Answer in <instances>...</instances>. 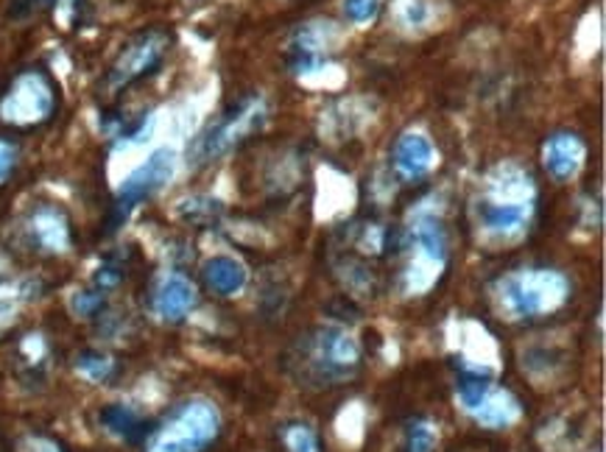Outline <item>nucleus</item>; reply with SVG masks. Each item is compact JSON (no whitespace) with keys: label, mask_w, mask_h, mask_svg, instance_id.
I'll list each match as a JSON object with an SVG mask.
<instances>
[{"label":"nucleus","mask_w":606,"mask_h":452,"mask_svg":"<svg viewBox=\"0 0 606 452\" xmlns=\"http://www.w3.org/2000/svg\"><path fill=\"white\" fill-rule=\"evenodd\" d=\"M470 417H473L479 424H484V428L503 430L520 419V400L512 394V391L492 386L490 394L484 397V402H481Z\"/></svg>","instance_id":"obj_17"},{"label":"nucleus","mask_w":606,"mask_h":452,"mask_svg":"<svg viewBox=\"0 0 606 452\" xmlns=\"http://www.w3.org/2000/svg\"><path fill=\"white\" fill-rule=\"evenodd\" d=\"M222 435V413L210 400H187L176 405L163 424L152 428L146 452H205Z\"/></svg>","instance_id":"obj_4"},{"label":"nucleus","mask_w":606,"mask_h":452,"mask_svg":"<svg viewBox=\"0 0 606 452\" xmlns=\"http://www.w3.org/2000/svg\"><path fill=\"white\" fill-rule=\"evenodd\" d=\"M433 163H436V151H433V143L428 134L402 132L397 137L394 151H391V165H394V174L400 179H422V176L431 174Z\"/></svg>","instance_id":"obj_12"},{"label":"nucleus","mask_w":606,"mask_h":452,"mask_svg":"<svg viewBox=\"0 0 606 452\" xmlns=\"http://www.w3.org/2000/svg\"><path fill=\"white\" fill-rule=\"evenodd\" d=\"M492 377L486 374V371L481 369H470V366H464V369L459 371V380H455V394H459L461 408H464L466 413H473L475 408L484 402V397L492 391Z\"/></svg>","instance_id":"obj_19"},{"label":"nucleus","mask_w":606,"mask_h":452,"mask_svg":"<svg viewBox=\"0 0 606 452\" xmlns=\"http://www.w3.org/2000/svg\"><path fill=\"white\" fill-rule=\"evenodd\" d=\"M534 209L509 207V204L475 202V220L479 229L492 240H517L528 229Z\"/></svg>","instance_id":"obj_13"},{"label":"nucleus","mask_w":606,"mask_h":452,"mask_svg":"<svg viewBox=\"0 0 606 452\" xmlns=\"http://www.w3.org/2000/svg\"><path fill=\"white\" fill-rule=\"evenodd\" d=\"M400 249L405 257L400 271L402 294H428L448 268V233H444L442 218L433 213L417 215L405 238L400 240Z\"/></svg>","instance_id":"obj_2"},{"label":"nucleus","mask_w":606,"mask_h":452,"mask_svg":"<svg viewBox=\"0 0 606 452\" xmlns=\"http://www.w3.org/2000/svg\"><path fill=\"white\" fill-rule=\"evenodd\" d=\"M280 441L288 452H321L319 433L305 422H288L280 428Z\"/></svg>","instance_id":"obj_22"},{"label":"nucleus","mask_w":606,"mask_h":452,"mask_svg":"<svg viewBox=\"0 0 606 452\" xmlns=\"http://www.w3.org/2000/svg\"><path fill=\"white\" fill-rule=\"evenodd\" d=\"M336 25L330 20L325 23H308L294 34L291 45H288V70L297 75L314 73V70L325 68L330 62V51L336 45Z\"/></svg>","instance_id":"obj_10"},{"label":"nucleus","mask_w":606,"mask_h":452,"mask_svg":"<svg viewBox=\"0 0 606 452\" xmlns=\"http://www.w3.org/2000/svg\"><path fill=\"white\" fill-rule=\"evenodd\" d=\"M268 121L266 101L260 95H244V99L235 101L216 123L198 134V140L193 143V165H207L222 160L224 154H229L233 148H238L244 140H249L251 134L260 132Z\"/></svg>","instance_id":"obj_5"},{"label":"nucleus","mask_w":606,"mask_h":452,"mask_svg":"<svg viewBox=\"0 0 606 452\" xmlns=\"http://www.w3.org/2000/svg\"><path fill=\"white\" fill-rule=\"evenodd\" d=\"M176 174V151L174 148H157L143 165L132 171L117 187L115 202H112L110 218H106V229H117L123 220L132 215L134 207H141L152 196H157Z\"/></svg>","instance_id":"obj_8"},{"label":"nucleus","mask_w":606,"mask_h":452,"mask_svg":"<svg viewBox=\"0 0 606 452\" xmlns=\"http://www.w3.org/2000/svg\"><path fill=\"white\" fill-rule=\"evenodd\" d=\"M99 419L101 424H104L106 433L126 441V444H146L148 433H152V422H148L141 411H134L132 405H123V402L106 405L104 411L99 413Z\"/></svg>","instance_id":"obj_15"},{"label":"nucleus","mask_w":606,"mask_h":452,"mask_svg":"<svg viewBox=\"0 0 606 452\" xmlns=\"http://www.w3.org/2000/svg\"><path fill=\"white\" fill-rule=\"evenodd\" d=\"M20 452H64V450L57 444V441L42 439V435H31V439L23 441Z\"/></svg>","instance_id":"obj_28"},{"label":"nucleus","mask_w":606,"mask_h":452,"mask_svg":"<svg viewBox=\"0 0 606 452\" xmlns=\"http://www.w3.org/2000/svg\"><path fill=\"white\" fill-rule=\"evenodd\" d=\"M495 299L509 319H543L571 301V279L556 268H517L497 279Z\"/></svg>","instance_id":"obj_1"},{"label":"nucleus","mask_w":606,"mask_h":452,"mask_svg":"<svg viewBox=\"0 0 606 452\" xmlns=\"http://www.w3.org/2000/svg\"><path fill=\"white\" fill-rule=\"evenodd\" d=\"M76 369L79 374L88 377L90 383H106V380L115 377L117 366L110 355L95 352V349H84V352L76 358Z\"/></svg>","instance_id":"obj_21"},{"label":"nucleus","mask_w":606,"mask_h":452,"mask_svg":"<svg viewBox=\"0 0 606 452\" xmlns=\"http://www.w3.org/2000/svg\"><path fill=\"white\" fill-rule=\"evenodd\" d=\"M14 168H18V145L0 137V185L14 174Z\"/></svg>","instance_id":"obj_26"},{"label":"nucleus","mask_w":606,"mask_h":452,"mask_svg":"<svg viewBox=\"0 0 606 452\" xmlns=\"http://www.w3.org/2000/svg\"><path fill=\"white\" fill-rule=\"evenodd\" d=\"M380 0H345V14L350 23L363 25L378 18Z\"/></svg>","instance_id":"obj_25"},{"label":"nucleus","mask_w":606,"mask_h":452,"mask_svg":"<svg viewBox=\"0 0 606 452\" xmlns=\"http://www.w3.org/2000/svg\"><path fill=\"white\" fill-rule=\"evenodd\" d=\"M299 369L314 386H341L361 369V343L339 327H321L299 343Z\"/></svg>","instance_id":"obj_3"},{"label":"nucleus","mask_w":606,"mask_h":452,"mask_svg":"<svg viewBox=\"0 0 606 452\" xmlns=\"http://www.w3.org/2000/svg\"><path fill=\"white\" fill-rule=\"evenodd\" d=\"M436 428L428 419H414L405 430V441H402V452H433L436 450Z\"/></svg>","instance_id":"obj_23"},{"label":"nucleus","mask_w":606,"mask_h":452,"mask_svg":"<svg viewBox=\"0 0 606 452\" xmlns=\"http://www.w3.org/2000/svg\"><path fill=\"white\" fill-rule=\"evenodd\" d=\"M0 271H3V263H0Z\"/></svg>","instance_id":"obj_29"},{"label":"nucleus","mask_w":606,"mask_h":452,"mask_svg":"<svg viewBox=\"0 0 606 452\" xmlns=\"http://www.w3.org/2000/svg\"><path fill=\"white\" fill-rule=\"evenodd\" d=\"M584 157H587V145L578 134L573 132H559L554 137L545 140L543 148V163L545 171L554 176L556 182H571L573 176L582 171Z\"/></svg>","instance_id":"obj_14"},{"label":"nucleus","mask_w":606,"mask_h":452,"mask_svg":"<svg viewBox=\"0 0 606 452\" xmlns=\"http://www.w3.org/2000/svg\"><path fill=\"white\" fill-rule=\"evenodd\" d=\"M168 51L171 34L165 29H146L141 31V34H134L132 40L121 48V53H117L115 62L110 64V70H106L104 90L110 95H117L123 93V90L132 88V84L154 75L163 68Z\"/></svg>","instance_id":"obj_7"},{"label":"nucleus","mask_w":606,"mask_h":452,"mask_svg":"<svg viewBox=\"0 0 606 452\" xmlns=\"http://www.w3.org/2000/svg\"><path fill=\"white\" fill-rule=\"evenodd\" d=\"M202 277H205L207 290H213L216 296H235L246 288V268L244 263H238L235 257L218 255L210 257L202 268Z\"/></svg>","instance_id":"obj_16"},{"label":"nucleus","mask_w":606,"mask_h":452,"mask_svg":"<svg viewBox=\"0 0 606 452\" xmlns=\"http://www.w3.org/2000/svg\"><path fill=\"white\" fill-rule=\"evenodd\" d=\"M433 14H436V9H433L431 0H394L389 9V18L402 31L428 29L433 23Z\"/></svg>","instance_id":"obj_20"},{"label":"nucleus","mask_w":606,"mask_h":452,"mask_svg":"<svg viewBox=\"0 0 606 452\" xmlns=\"http://www.w3.org/2000/svg\"><path fill=\"white\" fill-rule=\"evenodd\" d=\"M23 235L31 249L42 255H64L73 244L71 218L57 204H37L23 218Z\"/></svg>","instance_id":"obj_9"},{"label":"nucleus","mask_w":606,"mask_h":452,"mask_svg":"<svg viewBox=\"0 0 606 452\" xmlns=\"http://www.w3.org/2000/svg\"><path fill=\"white\" fill-rule=\"evenodd\" d=\"M196 285L179 271L163 274L157 279V285H154L152 308L163 321H182L185 316H191V310L196 308Z\"/></svg>","instance_id":"obj_11"},{"label":"nucleus","mask_w":606,"mask_h":452,"mask_svg":"<svg viewBox=\"0 0 606 452\" xmlns=\"http://www.w3.org/2000/svg\"><path fill=\"white\" fill-rule=\"evenodd\" d=\"M104 132L110 134L115 148H129V145L146 143L148 134L154 132V115L152 112H141L132 117H104Z\"/></svg>","instance_id":"obj_18"},{"label":"nucleus","mask_w":606,"mask_h":452,"mask_svg":"<svg viewBox=\"0 0 606 452\" xmlns=\"http://www.w3.org/2000/svg\"><path fill=\"white\" fill-rule=\"evenodd\" d=\"M123 282V268L121 266H112V263H106V266H101L99 271H95V277H93V288H99V290H112V288H117V285Z\"/></svg>","instance_id":"obj_27"},{"label":"nucleus","mask_w":606,"mask_h":452,"mask_svg":"<svg viewBox=\"0 0 606 452\" xmlns=\"http://www.w3.org/2000/svg\"><path fill=\"white\" fill-rule=\"evenodd\" d=\"M59 106L57 84L42 68H25L0 95V123L12 129H34L53 117Z\"/></svg>","instance_id":"obj_6"},{"label":"nucleus","mask_w":606,"mask_h":452,"mask_svg":"<svg viewBox=\"0 0 606 452\" xmlns=\"http://www.w3.org/2000/svg\"><path fill=\"white\" fill-rule=\"evenodd\" d=\"M71 305H73V310H76V316H82V319H93V316H99L101 310H104L106 294L99 288L79 290V294L73 296Z\"/></svg>","instance_id":"obj_24"}]
</instances>
